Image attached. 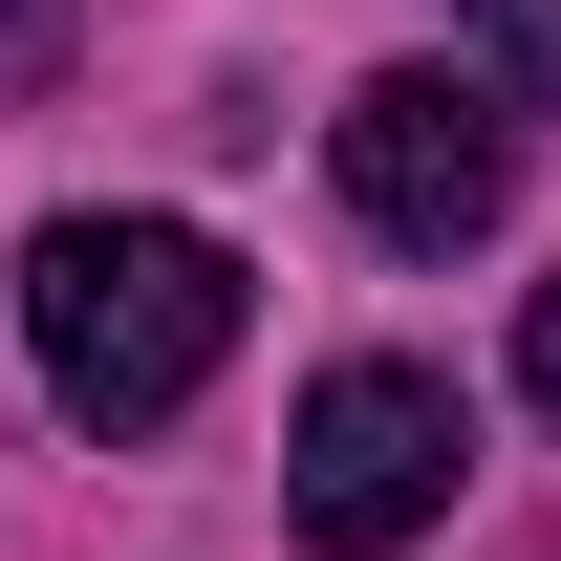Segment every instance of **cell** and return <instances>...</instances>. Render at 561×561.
<instances>
[{
	"mask_svg": "<svg viewBox=\"0 0 561 561\" xmlns=\"http://www.w3.org/2000/svg\"><path fill=\"white\" fill-rule=\"evenodd\" d=\"M454 454H476V432H454L432 367H324L302 432H280V518H302L324 561H389V540L454 518Z\"/></svg>",
	"mask_w": 561,
	"mask_h": 561,
	"instance_id": "7a4b0ae2",
	"label": "cell"
},
{
	"mask_svg": "<svg viewBox=\"0 0 561 561\" xmlns=\"http://www.w3.org/2000/svg\"><path fill=\"white\" fill-rule=\"evenodd\" d=\"M44 44H66V0H0V87H22V66H44Z\"/></svg>",
	"mask_w": 561,
	"mask_h": 561,
	"instance_id": "8992f818",
	"label": "cell"
},
{
	"mask_svg": "<svg viewBox=\"0 0 561 561\" xmlns=\"http://www.w3.org/2000/svg\"><path fill=\"white\" fill-rule=\"evenodd\" d=\"M518 389H540V432H561V280L518 302Z\"/></svg>",
	"mask_w": 561,
	"mask_h": 561,
	"instance_id": "5b68a950",
	"label": "cell"
},
{
	"mask_svg": "<svg viewBox=\"0 0 561 561\" xmlns=\"http://www.w3.org/2000/svg\"><path fill=\"white\" fill-rule=\"evenodd\" d=\"M476 22H496V66H518V87H561V0H476Z\"/></svg>",
	"mask_w": 561,
	"mask_h": 561,
	"instance_id": "277c9868",
	"label": "cell"
},
{
	"mask_svg": "<svg viewBox=\"0 0 561 561\" xmlns=\"http://www.w3.org/2000/svg\"><path fill=\"white\" fill-rule=\"evenodd\" d=\"M346 216L367 238H411V260H454V238H496L518 216V108H496L476 66H389V87H346Z\"/></svg>",
	"mask_w": 561,
	"mask_h": 561,
	"instance_id": "3957f363",
	"label": "cell"
},
{
	"mask_svg": "<svg viewBox=\"0 0 561 561\" xmlns=\"http://www.w3.org/2000/svg\"><path fill=\"white\" fill-rule=\"evenodd\" d=\"M22 346L66 389L87 432H173L238 346V260H216L195 216H44L22 238Z\"/></svg>",
	"mask_w": 561,
	"mask_h": 561,
	"instance_id": "6da1fadb",
	"label": "cell"
}]
</instances>
